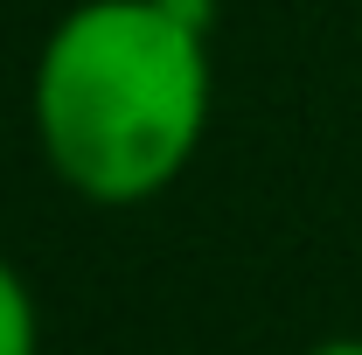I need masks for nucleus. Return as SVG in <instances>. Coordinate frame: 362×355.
I'll return each mask as SVG.
<instances>
[{"instance_id":"2","label":"nucleus","mask_w":362,"mask_h":355,"mask_svg":"<svg viewBox=\"0 0 362 355\" xmlns=\"http://www.w3.org/2000/svg\"><path fill=\"white\" fill-rule=\"evenodd\" d=\"M42 349V313H35V293L21 265L0 251V355H35Z\"/></svg>"},{"instance_id":"1","label":"nucleus","mask_w":362,"mask_h":355,"mask_svg":"<svg viewBox=\"0 0 362 355\" xmlns=\"http://www.w3.org/2000/svg\"><path fill=\"white\" fill-rule=\"evenodd\" d=\"M216 105L202 0H77L49 21L28 77L42 168L90 209L168 195Z\"/></svg>"},{"instance_id":"3","label":"nucleus","mask_w":362,"mask_h":355,"mask_svg":"<svg viewBox=\"0 0 362 355\" xmlns=\"http://www.w3.org/2000/svg\"><path fill=\"white\" fill-rule=\"evenodd\" d=\"M307 355H362V334H334V342H314Z\"/></svg>"}]
</instances>
